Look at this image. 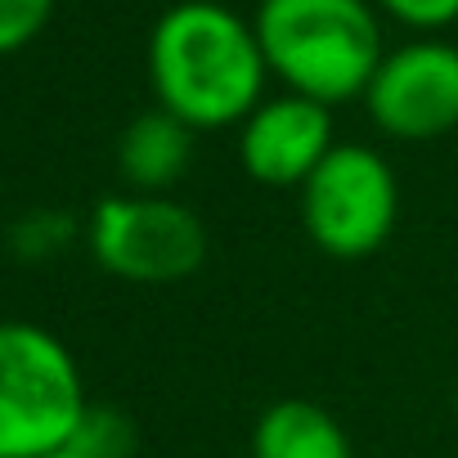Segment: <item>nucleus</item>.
<instances>
[{"label": "nucleus", "instance_id": "nucleus-1", "mask_svg": "<svg viewBox=\"0 0 458 458\" xmlns=\"http://www.w3.org/2000/svg\"><path fill=\"white\" fill-rule=\"evenodd\" d=\"M148 81L157 108L189 131H229L266 99L270 68L243 14L220 0H180L153 23Z\"/></svg>", "mask_w": 458, "mask_h": 458}, {"label": "nucleus", "instance_id": "nucleus-2", "mask_svg": "<svg viewBox=\"0 0 458 458\" xmlns=\"http://www.w3.org/2000/svg\"><path fill=\"white\" fill-rule=\"evenodd\" d=\"M252 28L270 77L324 108L364 99L386 55L369 0H261Z\"/></svg>", "mask_w": 458, "mask_h": 458}, {"label": "nucleus", "instance_id": "nucleus-3", "mask_svg": "<svg viewBox=\"0 0 458 458\" xmlns=\"http://www.w3.org/2000/svg\"><path fill=\"white\" fill-rule=\"evenodd\" d=\"M86 409L77 355L32 319H0V458L68 449Z\"/></svg>", "mask_w": 458, "mask_h": 458}, {"label": "nucleus", "instance_id": "nucleus-4", "mask_svg": "<svg viewBox=\"0 0 458 458\" xmlns=\"http://www.w3.org/2000/svg\"><path fill=\"white\" fill-rule=\"evenodd\" d=\"M86 248L95 266L135 288L184 284L202 270L211 239L202 216L175 193H108L90 207Z\"/></svg>", "mask_w": 458, "mask_h": 458}, {"label": "nucleus", "instance_id": "nucleus-5", "mask_svg": "<svg viewBox=\"0 0 458 458\" xmlns=\"http://www.w3.org/2000/svg\"><path fill=\"white\" fill-rule=\"evenodd\" d=\"M306 239L333 261L377 257L400 220V180L369 144H337L297 189Z\"/></svg>", "mask_w": 458, "mask_h": 458}, {"label": "nucleus", "instance_id": "nucleus-6", "mask_svg": "<svg viewBox=\"0 0 458 458\" xmlns=\"http://www.w3.org/2000/svg\"><path fill=\"white\" fill-rule=\"evenodd\" d=\"M364 108L386 140L427 144L458 131V46L418 37L382 55Z\"/></svg>", "mask_w": 458, "mask_h": 458}, {"label": "nucleus", "instance_id": "nucleus-7", "mask_svg": "<svg viewBox=\"0 0 458 458\" xmlns=\"http://www.w3.org/2000/svg\"><path fill=\"white\" fill-rule=\"evenodd\" d=\"M333 148V108L293 90L261 99L239 126V166L261 189H301Z\"/></svg>", "mask_w": 458, "mask_h": 458}, {"label": "nucleus", "instance_id": "nucleus-8", "mask_svg": "<svg viewBox=\"0 0 458 458\" xmlns=\"http://www.w3.org/2000/svg\"><path fill=\"white\" fill-rule=\"evenodd\" d=\"M193 135L180 117L148 108L140 117L126 122L122 140H117V171L126 180L131 193H171L189 162H193Z\"/></svg>", "mask_w": 458, "mask_h": 458}, {"label": "nucleus", "instance_id": "nucleus-9", "mask_svg": "<svg viewBox=\"0 0 458 458\" xmlns=\"http://www.w3.org/2000/svg\"><path fill=\"white\" fill-rule=\"evenodd\" d=\"M252 458H355L346 427L315 400H275L252 427Z\"/></svg>", "mask_w": 458, "mask_h": 458}, {"label": "nucleus", "instance_id": "nucleus-10", "mask_svg": "<svg viewBox=\"0 0 458 458\" xmlns=\"http://www.w3.org/2000/svg\"><path fill=\"white\" fill-rule=\"evenodd\" d=\"M135 445H140L135 422H131L122 409H113V404H90L68 449H77L81 458H135Z\"/></svg>", "mask_w": 458, "mask_h": 458}, {"label": "nucleus", "instance_id": "nucleus-11", "mask_svg": "<svg viewBox=\"0 0 458 458\" xmlns=\"http://www.w3.org/2000/svg\"><path fill=\"white\" fill-rule=\"evenodd\" d=\"M55 14V0H0V59L32 46Z\"/></svg>", "mask_w": 458, "mask_h": 458}, {"label": "nucleus", "instance_id": "nucleus-12", "mask_svg": "<svg viewBox=\"0 0 458 458\" xmlns=\"http://www.w3.org/2000/svg\"><path fill=\"white\" fill-rule=\"evenodd\" d=\"M377 10L413 32H427V37L458 23V0H377Z\"/></svg>", "mask_w": 458, "mask_h": 458}, {"label": "nucleus", "instance_id": "nucleus-13", "mask_svg": "<svg viewBox=\"0 0 458 458\" xmlns=\"http://www.w3.org/2000/svg\"><path fill=\"white\" fill-rule=\"evenodd\" d=\"M64 234H68V225L59 220V216H50V211H32L14 234H10V243L23 252V257H55L59 252V243H64Z\"/></svg>", "mask_w": 458, "mask_h": 458}, {"label": "nucleus", "instance_id": "nucleus-14", "mask_svg": "<svg viewBox=\"0 0 458 458\" xmlns=\"http://www.w3.org/2000/svg\"><path fill=\"white\" fill-rule=\"evenodd\" d=\"M46 458H81L77 449H55V454H46Z\"/></svg>", "mask_w": 458, "mask_h": 458}]
</instances>
